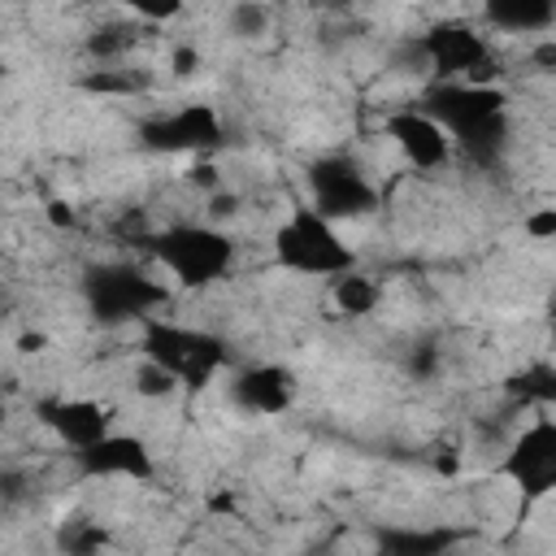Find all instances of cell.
Here are the masks:
<instances>
[{"label": "cell", "mask_w": 556, "mask_h": 556, "mask_svg": "<svg viewBox=\"0 0 556 556\" xmlns=\"http://www.w3.org/2000/svg\"><path fill=\"white\" fill-rule=\"evenodd\" d=\"M104 547H109V530L87 513H74L56 526V552L61 556H104Z\"/></svg>", "instance_id": "obj_18"}, {"label": "cell", "mask_w": 556, "mask_h": 556, "mask_svg": "<svg viewBox=\"0 0 556 556\" xmlns=\"http://www.w3.org/2000/svg\"><path fill=\"white\" fill-rule=\"evenodd\" d=\"M552 26H556V4L552 0H486L482 4V30L543 39Z\"/></svg>", "instance_id": "obj_16"}, {"label": "cell", "mask_w": 556, "mask_h": 556, "mask_svg": "<svg viewBox=\"0 0 556 556\" xmlns=\"http://www.w3.org/2000/svg\"><path fill=\"white\" fill-rule=\"evenodd\" d=\"M174 65H182V74H195V65H200V56H195L191 48H178V52H174Z\"/></svg>", "instance_id": "obj_25"}, {"label": "cell", "mask_w": 556, "mask_h": 556, "mask_svg": "<svg viewBox=\"0 0 556 556\" xmlns=\"http://www.w3.org/2000/svg\"><path fill=\"white\" fill-rule=\"evenodd\" d=\"M495 478L508 482L526 508L556 500V413H530V421L513 430L495 460Z\"/></svg>", "instance_id": "obj_8"}, {"label": "cell", "mask_w": 556, "mask_h": 556, "mask_svg": "<svg viewBox=\"0 0 556 556\" xmlns=\"http://www.w3.org/2000/svg\"><path fill=\"white\" fill-rule=\"evenodd\" d=\"M35 417L39 426L65 447V452H78V447H91L100 443L104 434L117 430L113 421V408L96 395H48L35 404Z\"/></svg>", "instance_id": "obj_12"}, {"label": "cell", "mask_w": 556, "mask_h": 556, "mask_svg": "<svg viewBox=\"0 0 556 556\" xmlns=\"http://www.w3.org/2000/svg\"><path fill=\"white\" fill-rule=\"evenodd\" d=\"M304 191H308V208H317L334 226L365 222V217H374L382 208V187L374 182L365 161L352 156V152L313 156L304 165Z\"/></svg>", "instance_id": "obj_7"}, {"label": "cell", "mask_w": 556, "mask_h": 556, "mask_svg": "<svg viewBox=\"0 0 556 556\" xmlns=\"http://www.w3.org/2000/svg\"><path fill=\"white\" fill-rule=\"evenodd\" d=\"M530 65L543 74H556V35H543L530 43Z\"/></svg>", "instance_id": "obj_24"}, {"label": "cell", "mask_w": 556, "mask_h": 556, "mask_svg": "<svg viewBox=\"0 0 556 556\" xmlns=\"http://www.w3.org/2000/svg\"><path fill=\"white\" fill-rule=\"evenodd\" d=\"M70 469L83 482H152L156 478V452L143 434L113 430L91 447L70 452Z\"/></svg>", "instance_id": "obj_10"}, {"label": "cell", "mask_w": 556, "mask_h": 556, "mask_svg": "<svg viewBox=\"0 0 556 556\" xmlns=\"http://www.w3.org/2000/svg\"><path fill=\"white\" fill-rule=\"evenodd\" d=\"M78 295L96 326H139L165 313L174 287L135 261H91L78 278Z\"/></svg>", "instance_id": "obj_5"}, {"label": "cell", "mask_w": 556, "mask_h": 556, "mask_svg": "<svg viewBox=\"0 0 556 556\" xmlns=\"http://www.w3.org/2000/svg\"><path fill=\"white\" fill-rule=\"evenodd\" d=\"M152 265L174 291H208L230 278L239 261V239L217 222H165L143 235Z\"/></svg>", "instance_id": "obj_2"}, {"label": "cell", "mask_w": 556, "mask_h": 556, "mask_svg": "<svg viewBox=\"0 0 556 556\" xmlns=\"http://www.w3.org/2000/svg\"><path fill=\"white\" fill-rule=\"evenodd\" d=\"M135 139L152 156H195V161H208L226 143V122H222L217 104L187 100V104H174V109H161V113L143 117Z\"/></svg>", "instance_id": "obj_9"}, {"label": "cell", "mask_w": 556, "mask_h": 556, "mask_svg": "<svg viewBox=\"0 0 556 556\" xmlns=\"http://www.w3.org/2000/svg\"><path fill=\"white\" fill-rule=\"evenodd\" d=\"M465 534L456 526H378L374 530V556H452V547Z\"/></svg>", "instance_id": "obj_14"}, {"label": "cell", "mask_w": 556, "mask_h": 556, "mask_svg": "<svg viewBox=\"0 0 556 556\" xmlns=\"http://www.w3.org/2000/svg\"><path fill=\"white\" fill-rule=\"evenodd\" d=\"M330 304H334V313L348 317V321L374 317L378 304H382V282H378L374 274H365V269H352V274H343V278L330 282Z\"/></svg>", "instance_id": "obj_17"}, {"label": "cell", "mask_w": 556, "mask_h": 556, "mask_svg": "<svg viewBox=\"0 0 556 556\" xmlns=\"http://www.w3.org/2000/svg\"><path fill=\"white\" fill-rule=\"evenodd\" d=\"M382 130H387L391 148L400 152V161L413 165V169H421V174H434V169H443V165L456 156L452 135H447L426 109H417V104L387 113Z\"/></svg>", "instance_id": "obj_13"}, {"label": "cell", "mask_w": 556, "mask_h": 556, "mask_svg": "<svg viewBox=\"0 0 556 556\" xmlns=\"http://www.w3.org/2000/svg\"><path fill=\"white\" fill-rule=\"evenodd\" d=\"M43 343H48V339H43L39 330H30V334H22V339H17V348H22V352H43Z\"/></svg>", "instance_id": "obj_26"}, {"label": "cell", "mask_w": 556, "mask_h": 556, "mask_svg": "<svg viewBox=\"0 0 556 556\" xmlns=\"http://www.w3.org/2000/svg\"><path fill=\"white\" fill-rule=\"evenodd\" d=\"M295 395H300V378L282 361L239 365V369H230V382H226L230 408H239L248 417H282V413H291Z\"/></svg>", "instance_id": "obj_11"}, {"label": "cell", "mask_w": 556, "mask_h": 556, "mask_svg": "<svg viewBox=\"0 0 556 556\" xmlns=\"http://www.w3.org/2000/svg\"><path fill=\"white\" fill-rule=\"evenodd\" d=\"M269 26H274V9H269V4H252V0H243V4L226 9V35L261 39V35H269Z\"/></svg>", "instance_id": "obj_19"}, {"label": "cell", "mask_w": 556, "mask_h": 556, "mask_svg": "<svg viewBox=\"0 0 556 556\" xmlns=\"http://www.w3.org/2000/svg\"><path fill=\"white\" fill-rule=\"evenodd\" d=\"M135 352H139V361L161 365L187 391H200L230 369V343L217 330L187 326V321L165 317V313L135 326Z\"/></svg>", "instance_id": "obj_3"}, {"label": "cell", "mask_w": 556, "mask_h": 556, "mask_svg": "<svg viewBox=\"0 0 556 556\" xmlns=\"http://www.w3.org/2000/svg\"><path fill=\"white\" fill-rule=\"evenodd\" d=\"M500 391L508 395V404L526 408V413H556V361L547 356H530L517 369L504 374Z\"/></svg>", "instance_id": "obj_15"}, {"label": "cell", "mask_w": 556, "mask_h": 556, "mask_svg": "<svg viewBox=\"0 0 556 556\" xmlns=\"http://www.w3.org/2000/svg\"><path fill=\"white\" fill-rule=\"evenodd\" d=\"M130 391H135L139 400H169V395H178L182 387H178V378H169L161 365L139 361L135 374H130Z\"/></svg>", "instance_id": "obj_21"}, {"label": "cell", "mask_w": 556, "mask_h": 556, "mask_svg": "<svg viewBox=\"0 0 556 556\" xmlns=\"http://www.w3.org/2000/svg\"><path fill=\"white\" fill-rule=\"evenodd\" d=\"M187 187H195V191H204V200L208 195H217V191H226V182H222V174H217V165L213 161H195V165H187Z\"/></svg>", "instance_id": "obj_23"}, {"label": "cell", "mask_w": 556, "mask_h": 556, "mask_svg": "<svg viewBox=\"0 0 556 556\" xmlns=\"http://www.w3.org/2000/svg\"><path fill=\"white\" fill-rule=\"evenodd\" d=\"M521 235L534 243H556V204H534L521 217Z\"/></svg>", "instance_id": "obj_22"}, {"label": "cell", "mask_w": 556, "mask_h": 556, "mask_svg": "<svg viewBox=\"0 0 556 556\" xmlns=\"http://www.w3.org/2000/svg\"><path fill=\"white\" fill-rule=\"evenodd\" d=\"M269 256L282 274H295V278L334 282V278L361 269V252L348 243L343 226H334L330 217H321L308 204L287 208V217L269 235Z\"/></svg>", "instance_id": "obj_4"}, {"label": "cell", "mask_w": 556, "mask_h": 556, "mask_svg": "<svg viewBox=\"0 0 556 556\" xmlns=\"http://www.w3.org/2000/svg\"><path fill=\"white\" fill-rule=\"evenodd\" d=\"M130 48H135V30H130V26H100V30L87 35V52H91L96 61H104V65L122 61Z\"/></svg>", "instance_id": "obj_20"}, {"label": "cell", "mask_w": 556, "mask_h": 556, "mask_svg": "<svg viewBox=\"0 0 556 556\" xmlns=\"http://www.w3.org/2000/svg\"><path fill=\"white\" fill-rule=\"evenodd\" d=\"M408 52L426 70V87L430 83H478V87L500 83L495 48L486 30L473 22H434L408 39Z\"/></svg>", "instance_id": "obj_6"}, {"label": "cell", "mask_w": 556, "mask_h": 556, "mask_svg": "<svg viewBox=\"0 0 556 556\" xmlns=\"http://www.w3.org/2000/svg\"><path fill=\"white\" fill-rule=\"evenodd\" d=\"M417 109H426L456 143L460 156H469L473 165H495L508 152V91L495 87H478V83H430L421 87Z\"/></svg>", "instance_id": "obj_1"}]
</instances>
